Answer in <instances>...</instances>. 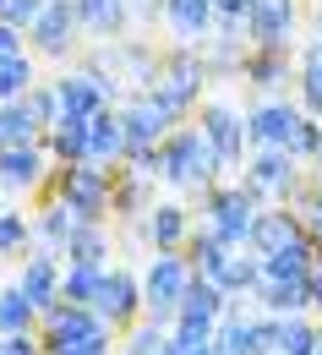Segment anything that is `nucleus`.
<instances>
[{"label": "nucleus", "instance_id": "nucleus-17", "mask_svg": "<svg viewBox=\"0 0 322 355\" xmlns=\"http://www.w3.org/2000/svg\"><path fill=\"white\" fill-rule=\"evenodd\" d=\"M295 235H306V219L289 208V202H268L257 219H251V235H246V252H257V257H268L278 246H289Z\"/></svg>", "mask_w": 322, "mask_h": 355}, {"label": "nucleus", "instance_id": "nucleus-8", "mask_svg": "<svg viewBox=\"0 0 322 355\" xmlns=\"http://www.w3.org/2000/svg\"><path fill=\"white\" fill-rule=\"evenodd\" d=\"M82 17H77V0H49L44 11H39V22L28 28V49L39 55V60H77V49H82Z\"/></svg>", "mask_w": 322, "mask_h": 355}, {"label": "nucleus", "instance_id": "nucleus-30", "mask_svg": "<svg viewBox=\"0 0 322 355\" xmlns=\"http://www.w3.org/2000/svg\"><path fill=\"white\" fill-rule=\"evenodd\" d=\"M120 355H181L170 339V322L159 317H137L132 328H120Z\"/></svg>", "mask_w": 322, "mask_h": 355}, {"label": "nucleus", "instance_id": "nucleus-25", "mask_svg": "<svg viewBox=\"0 0 322 355\" xmlns=\"http://www.w3.org/2000/svg\"><path fill=\"white\" fill-rule=\"evenodd\" d=\"M60 257H66V263H109V257H115V235H109V224L77 219V224H71V235H66V246H60Z\"/></svg>", "mask_w": 322, "mask_h": 355}, {"label": "nucleus", "instance_id": "nucleus-31", "mask_svg": "<svg viewBox=\"0 0 322 355\" xmlns=\"http://www.w3.org/2000/svg\"><path fill=\"white\" fill-rule=\"evenodd\" d=\"M33 246H39V235H33V214H22L17 202H6V208H0V257H17V263H22Z\"/></svg>", "mask_w": 322, "mask_h": 355}, {"label": "nucleus", "instance_id": "nucleus-7", "mask_svg": "<svg viewBox=\"0 0 322 355\" xmlns=\"http://www.w3.org/2000/svg\"><path fill=\"white\" fill-rule=\"evenodd\" d=\"M191 121L202 126V137L213 142V153L224 159V175L246 170V153H251V137H246V110H235L230 98H202Z\"/></svg>", "mask_w": 322, "mask_h": 355}, {"label": "nucleus", "instance_id": "nucleus-32", "mask_svg": "<svg viewBox=\"0 0 322 355\" xmlns=\"http://www.w3.org/2000/svg\"><path fill=\"white\" fill-rule=\"evenodd\" d=\"M39 83V55L33 49H17V55H0V104L22 98V93Z\"/></svg>", "mask_w": 322, "mask_h": 355}, {"label": "nucleus", "instance_id": "nucleus-16", "mask_svg": "<svg viewBox=\"0 0 322 355\" xmlns=\"http://www.w3.org/2000/svg\"><path fill=\"white\" fill-rule=\"evenodd\" d=\"M120 126H126V148H159L181 121H170L147 93H132V98L120 104Z\"/></svg>", "mask_w": 322, "mask_h": 355}, {"label": "nucleus", "instance_id": "nucleus-37", "mask_svg": "<svg viewBox=\"0 0 322 355\" xmlns=\"http://www.w3.org/2000/svg\"><path fill=\"white\" fill-rule=\"evenodd\" d=\"M11 142H44V126L28 115V104H22V98L0 104V148H11Z\"/></svg>", "mask_w": 322, "mask_h": 355}, {"label": "nucleus", "instance_id": "nucleus-5", "mask_svg": "<svg viewBox=\"0 0 322 355\" xmlns=\"http://www.w3.org/2000/svg\"><path fill=\"white\" fill-rule=\"evenodd\" d=\"M240 180H251L268 202H289V208H295V202L306 197V186H312V170H301V159H295L289 148H251Z\"/></svg>", "mask_w": 322, "mask_h": 355}, {"label": "nucleus", "instance_id": "nucleus-43", "mask_svg": "<svg viewBox=\"0 0 322 355\" xmlns=\"http://www.w3.org/2000/svg\"><path fill=\"white\" fill-rule=\"evenodd\" d=\"M0 355H44L39 334H0Z\"/></svg>", "mask_w": 322, "mask_h": 355}, {"label": "nucleus", "instance_id": "nucleus-10", "mask_svg": "<svg viewBox=\"0 0 322 355\" xmlns=\"http://www.w3.org/2000/svg\"><path fill=\"white\" fill-rule=\"evenodd\" d=\"M301 115H306V110H301V98L257 93V98L246 104V137H251V148H284Z\"/></svg>", "mask_w": 322, "mask_h": 355}, {"label": "nucleus", "instance_id": "nucleus-22", "mask_svg": "<svg viewBox=\"0 0 322 355\" xmlns=\"http://www.w3.org/2000/svg\"><path fill=\"white\" fill-rule=\"evenodd\" d=\"M88 126H93V115H71V110H66L44 132L49 159H55V164H82V159H88Z\"/></svg>", "mask_w": 322, "mask_h": 355}, {"label": "nucleus", "instance_id": "nucleus-6", "mask_svg": "<svg viewBox=\"0 0 322 355\" xmlns=\"http://www.w3.org/2000/svg\"><path fill=\"white\" fill-rule=\"evenodd\" d=\"M191 279H197V268H191L186 252H147V268H142V301H147V317L175 322V311H181Z\"/></svg>", "mask_w": 322, "mask_h": 355}, {"label": "nucleus", "instance_id": "nucleus-3", "mask_svg": "<svg viewBox=\"0 0 322 355\" xmlns=\"http://www.w3.org/2000/svg\"><path fill=\"white\" fill-rule=\"evenodd\" d=\"M115 175H120V170L93 164V159H82V164H55L44 191H60L66 208H71L77 219L109 224V214H115Z\"/></svg>", "mask_w": 322, "mask_h": 355}, {"label": "nucleus", "instance_id": "nucleus-39", "mask_svg": "<svg viewBox=\"0 0 322 355\" xmlns=\"http://www.w3.org/2000/svg\"><path fill=\"white\" fill-rule=\"evenodd\" d=\"M284 148H289V153H295L301 164H312V159H317V148H322V121H317V115H301Z\"/></svg>", "mask_w": 322, "mask_h": 355}, {"label": "nucleus", "instance_id": "nucleus-49", "mask_svg": "<svg viewBox=\"0 0 322 355\" xmlns=\"http://www.w3.org/2000/svg\"><path fill=\"white\" fill-rule=\"evenodd\" d=\"M306 170H312V175H322V148H317V159H312V164H306Z\"/></svg>", "mask_w": 322, "mask_h": 355}, {"label": "nucleus", "instance_id": "nucleus-41", "mask_svg": "<svg viewBox=\"0 0 322 355\" xmlns=\"http://www.w3.org/2000/svg\"><path fill=\"white\" fill-rule=\"evenodd\" d=\"M159 159H164V142H159V148H126L120 170H132V175H153V180H159Z\"/></svg>", "mask_w": 322, "mask_h": 355}, {"label": "nucleus", "instance_id": "nucleus-23", "mask_svg": "<svg viewBox=\"0 0 322 355\" xmlns=\"http://www.w3.org/2000/svg\"><path fill=\"white\" fill-rule=\"evenodd\" d=\"M77 17L93 39H126L132 33V0H77Z\"/></svg>", "mask_w": 322, "mask_h": 355}, {"label": "nucleus", "instance_id": "nucleus-18", "mask_svg": "<svg viewBox=\"0 0 322 355\" xmlns=\"http://www.w3.org/2000/svg\"><path fill=\"white\" fill-rule=\"evenodd\" d=\"M213 22H219V6H213V0H170V6H164V28H170L175 44H186V49H208Z\"/></svg>", "mask_w": 322, "mask_h": 355}, {"label": "nucleus", "instance_id": "nucleus-38", "mask_svg": "<svg viewBox=\"0 0 322 355\" xmlns=\"http://www.w3.org/2000/svg\"><path fill=\"white\" fill-rule=\"evenodd\" d=\"M22 104H28V115H33V121H39V126H55V121H60V115H66V104H60V93H55V83H44V77H39V83H33V88L22 93Z\"/></svg>", "mask_w": 322, "mask_h": 355}, {"label": "nucleus", "instance_id": "nucleus-50", "mask_svg": "<svg viewBox=\"0 0 322 355\" xmlns=\"http://www.w3.org/2000/svg\"><path fill=\"white\" fill-rule=\"evenodd\" d=\"M317 263H322V241H317Z\"/></svg>", "mask_w": 322, "mask_h": 355}, {"label": "nucleus", "instance_id": "nucleus-11", "mask_svg": "<svg viewBox=\"0 0 322 355\" xmlns=\"http://www.w3.org/2000/svg\"><path fill=\"white\" fill-rule=\"evenodd\" d=\"M49 170H55V159H49L44 142H11V148H0V191H11V197L44 191Z\"/></svg>", "mask_w": 322, "mask_h": 355}, {"label": "nucleus", "instance_id": "nucleus-19", "mask_svg": "<svg viewBox=\"0 0 322 355\" xmlns=\"http://www.w3.org/2000/svg\"><path fill=\"white\" fill-rule=\"evenodd\" d=\"M240 83L251 93H284L295 83V49H246Z\"/></svg>", "mask_w": 322, "mask_h": 355}, {"label": "nucleus", "instance_id": "nucleus-14", "mask_svg": "<svg viewBox=\"0 0 322 355\" xmlns=\"http://www.w3.org/2000/svg\"><path fill=\"white\" fill-rule=\"evenodd\" d=\"M93 306L104 311L115 328H132L137 317H147V301H142V273H132V268L109 263V273H104V290H98V301Z\"/></svg>", "mask_w": 322, "mask_h": 355}, {"label": "nucleus", "instance_id": "nucleus-15", "mask_svg": "<svg viewBox=\"0 0 322 355\" xmlns=\"http://www.w3.org/2000/svg\"><path fill=\"white\" fill-rule=\"evenodd\" d=\"M55 93H60V104L71 110V115H98V110H109L115 104V83L109 77H98L93 66H66L60 77H49Z\"/></svg>", "mask_w": 322, "mask_h": 355}, {"label": "nucleus", "instance_id": "nucleus-44", "mask_svg": "<svg viewBox=\"0 0 322 355\" xmlns=\"http://www.w3.org/2000/svg\"><path fill=\"white\" fill-rule=\"evenodd\" d=\"M17 49H28V33H22V28H11V22L0 17V55H17Z\"/></svg>", "mask_w": 322, "mask_h": 355}, {"label": "nucleus", "instance_id": "nucleus-12", "mask_svg": "<svg viewBox=\"0 0 322 355\" xmlns=\"http://www.w3.org/2000/svg\"><path fill=\"white\" fill-rule=\"evenodd\" d=\"M60 273H66V257H60L55 246H33V252L17 263V284H22V295L39 306V317L66 301V295H60Z\"/></svg>", "mask_w": 322, "mask_h": 355}, {"label": "nucleus", "instance_id": "nucleus-26", "mask_svg": "<svg viewBox=\"0 0 322 355\" xmlns=\"http://www.w3.org/2000/svg\"><path fill=\"white\" fill-rule=\"evenodd\" d=\"M213 345H219V355H268L262 350V339H257V322H251V311L235 306L219 317V334H213Z\"/></svg>", "mask_w": 322, "mask_h": 355}, {"label": "nucleus", "instance_id": "nucleus-4", "mask_svg": "<svg viewBox=\"0 0 322 355\" xmlns=\"http://www.w3.org/2000/svg\"><path fill=\"white\" fill-rule=\"evenodd\" d=\"M202 93H208V60H202V49H164V71H159V83L147 88V98L170 115V121H191L197 115V104H202Z\"/></svg>", "mask_w": 322, "mask_h": 355}, {"label": "nucleus", "instance_id": "nucleus-29", "mask_svg": "<svg viewBox=\"0 0 322 355\" xmlns=\"http://www.w3.org/2000/svg\"><path fill=\"white\" fill-rule=\"evenodd\" d=\"M295 98H301L306 115H317V121H322V44L312 39V33H306L301 66H295Z\"/></svg>", "mask_w": 322, "mask_h": 355}, {"label": "nucleus", "instance_id": "nucleus-13", "mask_svg": "<svg viewBox=\"0 0 322 355\" xmlns=\"http://www.w3.org/2000/svg\"><path fill=\"white\" fill-rule=\"evenodd\" d=\"M191 208L175 202V197H159L147 214H142V246L147 252H186V241H191Z\"/></svg>", "mask_w": 322, "mask_h": 355}, {"label": "nucleus", "instance_id": "nucleus-48", "mask_svg": "<svg viewBox=\"0 0 322 355\" xmlns=\"http://www.w3.org/2000/svg\"><path fill=\"white\" fill-rule=\"evenodd\" d=\"M186 355H219V345H197V350H186Z\"/></svg>", "mask_w": 322, "mask_h": 355}, {"label": "nucleus", "instance_id": "nucleus-2", "mask_svg": "<svg viewBox=\"0 0 322 355\" xmlns=\"http://www.w3.org/2000/svg\"><path fill=\"white\" fill-rule=\"evenodd\" d=\"M268 208V197L251 186V180H213L208 191H197V214L202 224L224 241V246H246V235H251V219Z\"/></svg>", "mask_w": 322, "mask_h": 355}, {"label": "nucleus", "instance_id": "nucleus-9", "mask_svg": "<svg viewBox=\"0 0 322 355\" xmlns=\"http://www.w3.org/2000/svg\"><path fill=\"white\" fill-rule=\"evenodd\" d=\"M301 0H251L246 11V39L251 49H295L301 39Z\"/></svg>", "mask_w": 322, "mask_h": 355}, {"label": "nucleus", "instance_id": "nucleus-28", "mask_svg": "<svg viewBox=\"0 0 322 355\" xmlns=\"http://www.w3.org/2000/svg\"><path fill=\"white\" fill-rule=\"evenodd\" d=\"M153 186H159L153 175H132V170H120V175H115V224H137L142 214L159 202Z\"/></svg>", "mask_w": 322, "mask_h": 355}, {"label": "nucleus", "instance_id": "nucleus-21", "mask_svg": "<svg viewBox=\"0 0 322 355\" xmlns=\"http://www.w3.org/2000/svg\"><path fill=\"white\" fill-rule=\"evenodd\" d=\"M251 301L262 311H278V317H295V311H312V279H257Z\"/></svg>", "mask_w": 322, "mask_h": 355}, {"label": "nucleus", "instance_id": "nucleus-51", "mask_svg": "<svg viewBox=\"0 0 322 355\" xmlns=\"http://www.w3.org/2000/svg\"><path fill=\"white\" fill-rule=\"evenodd\" d=\"M317 355H322V339H317Z\"/></svg>", "mask_w": 322, "mask_h": 355}, {"label": "nucleus", "instance_id": "nucleus-24", "mask_svg": "<svg viewBox=\"0 0 322 355\" xmlns=\"http://www.w3.org/2000/svg\"><path fill=\"white\" fill-rule=\"evenodd\" d=\"M312 268H317V235H312V230L262 257V273H268V279H312Z\"/></svg>", "mask_w": 322, "mask_h": 355}, {"label": "nucleus", "instance_id": "nucleus-20", "mask_svg": "<svg viewBox=\"0 0 322 355\" xmlns=\"http://www.w3.org/2000/svg\"><path fill=\"white\" fill-rule=\"evenodd\" d=\"M88 159L93 164H109V170H120V159H126V126H120V104H109V110H98L88 126Z\"/></svg>", "mask_w": 322, "mask_h": 355}, {"label": "nucleus", "instance_id": "nucleus-34", "mask_svg": "<svg viewBox=\"0 0 322 355\" xmlns=\"http://www.w3.org/2000/svg\"><path fill=\"white\" fill-rule=\"evenodd\" d=\"M246 39H208L202 60H208V83H240V66H246Z\"/></svg>", "mask_w": 322, "mask_h": 355}, {"label": "nucleus", "instance_id": "nucleus-35", "mask_svg": "<svg viewBox=\"0 0 322 355\" xmlns=\"http://www.w3.org/2000/svg\"><path fill=\"white\" fill-rule=\"evenodd\" d=\"M104 273H109V263H66V273H60V295L77 301V306H93L98 290H104Z\"/></svg>", "mask_w": 322, "mask_h": 355}, {"label": "nucleus", "instance_id": "nucleus-33", "mask_svg": "<svg viewBox=\"0 0 322 355\" xmlns=\"http://www.w3.org/2000/svg\"><path fill=\"white\" fill-rule=\"evenodd\" d=\"M0 334H39V306L22 295V284H0Z\"/></svg>", "mask_w": 322, "mask_h": 355}, {"label": "nucleus", "instance_id": "nucleus-45", "mask_svg": "<svg viewBox=\"0 0 322 355\" xmlns=\"http://www.w3.org/2000/svg\"><path fill=\"white\" fill-rule=\"evenodd\" d=\"M213 6H219L224 17H246V11H251V0H213Z\"/></svg>", "mask_w": 322, "mask_h": 355}, {"label": "nucleus", "instance_id": "nucleus-1", "mask_svg": "<svg viewBox=\"0 0 322 355\" xmlns=\"http://www.w3.org/2000/svg\"><path fill=\"white\" fill-rule=\"evenodd\" d=\"M159 180L175 191H208L213 180H224V159L213 153V142L202 137L197 121H181L175 132L164 137V159H159Z\"/></svg>", "mask_w": 322, "mask_h": 355}, {"label": "nucleus", "instance_id": "nucleus-42", "mask_svg": "<svg viewBox=\"0 0 322 355\" xmlns=\"http://www.w3.org/2000/svg\"><path fill=\"white\" fill-rule=\"evenodd\" d=\"M170 0H132V28H159Z\"/></svg>", "mask_w": 322, "mask_h": 355}, {"label": "nucleus", "instance_id": "nucleus-47", "mask_svg": "<svg viewBox=\"0 0 322 355\" xmlns=\"http://www.w3.org/2000/svg\"><path fill=\"white\" fill-rule=\"evenodd\" d=\"M312 39H317V44H322V6H317V11H312Z\"/></svg>", "mask_w": 322, "mask_h": 355}, {"label": "nucleus", "instance_id": "nucleus-40", "mask_svg": "<svg viewBox=\"0 0 322 355\" xmlns=\"http://www.w3.org/2000/svg\"><path fill=\"white\" fill-rule=\"evenodd\" d=\"M44 6H49V0H0V17H6L11 28H22V33H28V28L39 22V11H44Z\"/></svg>", "mask_w": 322, "mask_h": 355}, {"label": "nucleus", "instance_id": "nucleus-36", "mask_svg": "<svg viewBox=\"0 0 322 355\" xmlns=\"http://www.w3.org/2000/svg\"><path fill=\"white\" fill-rule=\"evenodd\" d=\"M230 301H235L230 290H219L213 279H202V273H197V279L186 284V301H181V311H186V317H213V322H219V317L230 311Z\"/></svg>", "mask_w": 322, "mask_h": 355}, {"label": "nucleus", "instance_id": "nucleus-46", "mask_svg": "<svg viewBox=\"0 0 322 355\" xmlns=\"http://www.w3.org/2000/svg\"><path fill=\"white\" fill-rule=\"evenodd\" d=\"M312 311H317V317H322V263L312 268Z\"/></svg>", "mask_w": 322, "mask_h": 355}, {"label": "nucleus", "instance_id": "nucleus-27", "mask_svg": "<svg viewBox=\"0 0 322 355\" xmlns=\"http://www.w3.org/2000/svg\"><path fill=\"white\" fill-rule=\"evenodd\" d=\"M71 224L77 214L66 208V197L60 191H39V208H33V235H39V246H66V235H71Z\"/></svg>", "mask_w": 322, "mask_h": 355}]
</instances>
